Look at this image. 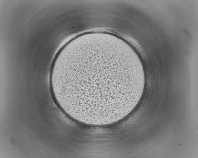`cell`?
Returning <instances> with one entry per match:
<instances>
[{
  "instance_id": "obj_1",
  "label": "cell",
  "mask_w": 198,
  "mask_h": 158,
  "mask_svg": "<svg viewBox=\"0 0 198 158\" xmlns=\"http://www.w3.org/2000/svg\"><path fill=\"white\" fill-rule=\"evenodd\" d=\"M144 72L124 43L95 37L75 42L59 53L50 82L66 114L83 124L102 126L122 119L136 107L144 89Z\"/></svg>"
}]
</instances>
